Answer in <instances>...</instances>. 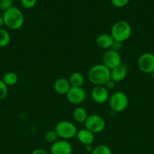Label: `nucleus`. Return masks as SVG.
Returning <instances> with one entry per match:
<instances>
[{"instance_id":"29","label":"nucleus","mask_w":154,"mask_h":154,"mask_svg":"<svg viewBox=\"0 0 154 154\" xmlns=\"http://www.w3.org/2000/svg\"><path fill=\"white\" fill-rule=\"evenodd\" d=\"M86 147V150H87L88 152H90V153H91L92 150H93L94 147H92L91 145H88V146H85Z\"/></svg>"},{"instance_id":"8","label":"nucleus","mask_w":154,"mask_h":154,"mask_svg":"<svg viewBox=\"0 0 154 154\" xmlns=\"http://www.w3.org/2000/svg\"><path fill=\"white\" fill-rule=\"evenodd\" d=\"M103 64L110 70L122 65V58L119 53L112 49L107 50L103 56Z\"/></svg>"},{"instance_id":"26","label":"nucleus","mask_w":154,"mask_h":154,"mask_svg":"<svg viewBox=\"0 0 154 154\" xmlns=\"http://www.w3.org/2000/svg\"><path fill=\"white\" fill-rule=\"evenodd\" d=\"M104 87H105L108 90H113V89H114L115 87H116V82H115V81H113L112 79H110L107 83H106V84L104 85Z\"/></svg>"},{"instance_id":"16","label":"nucleus","mask_w":154,"mask_h":154,"mask_svg":"<svg viewBox=\"0 0 154 154\" xmlns=\"http://www.w3.org/2000/svg\"><path fill=\"white\" fill-rule=\"evenodd\" d=\"M69 82L72 87H82L85 82L84 76L80 72H75L69 76Z\"/></svg>"},{"instance_id":"4","label":"nucleus","mask_w":154,"mask_h":154,"mask_svg":"<svg viewBox=\"0 0 154 154\" xmlns=\"http://www.w3.org/2000/svg\"><path fill=\"white\" fill-rule=\"evenodd\" d=\"M54 130L57 132L58 138L63 140H69L77 135V127L74 123L68 120H61L56 124Z\"/></svg>"},{"instance_id":"28","label":"nucleus","mask_w":154,"mask_h":154,"mask_svg":"<svg viewBox=\"0 0 154 154\" xmlns=\"http://www.w3.org/2000/svg\"><path fill=\"white\" fill-rule=\"evenodd\" d=\"M31 154H48V153L46 151V150H43V149L37 148V149H35V150L32 152Z\"/></svg>"},{"instance_id":"20","label":"nucleus","mask_w":154,"mask_h":154,"mask_svg":"<svg viewBox=\"0 0 154 154\" xmlns=\"http://www.w3.org/2000/svg\"><path fill=\"white\" fill-rule=\"evenodd\" d=\"M91 154H113L112 150L108 146L104 145V144H101L93 149Z\"/></svg>"},{"instance_id":"11","label":"nucleus","mask_w":154,"mask_h":154,"mask_svg":"<svg viewBox=\"0 0 154 154\" xmlns=\"http://www.w3.org/2000/svg\"><path fill=\"white\" fill-rule=\"evenodd\" d=\"M92 99L98 104H104L110 99L109 91L104 86H95L91 93Z\"/></svg>"},{"instance_id":"10","label":"nucleus","mask_w":154,"mask_h":154,"mask_svg":"<svg viewBox=\"0 0 154 154\" xmlns=\"http://www.w3.org/2000/svg\"><path fill=\"white\" fill-rule=\"evenodd\" d=\"M51 154H72V147L67 140H57L50 148Z\"/></svg>"},{"instance_id":"25","label":"nucleus","mask_w":154,"mask_h":154,"mask_svg":"<svg viewBox=\"0 0 154 154\" xmlns=\"http://www.w3.org/2000/svg\"><path fill=\"white\" fill-rule=\"evenodd\" d=\"M112 5L116 8H123L129 3L130 0H110Z\"/></svg>"},{"instance_id":"17","label":"nucleus","mask_w":154,"mask_h":154,"mask_svg":"<svg viewBox=\"0 0 154 154\" xmlns=\"http://www.w3.org/2000/svg\"><path fill=\"white\" fill-rule=\"evenodd\" d=\"M72 116H73V119L75 120V121L79 123H85L88 117L86 110L82 107L75 108L74 110Z\"/></svg>"},{"instance_id":"19","label":"nucleus","mask_w":154,"mask_h":154,"mask_svg":"<svg viewBox=\"0 0 154 154\" xmlns=\"http://www.w3.org/2000/svg\"><path fill=\"white\" fill-rule=\"evenodd\" d=\"M11 42V36L8 32L4 29H0V48L6 47Z\"/></svg>"},{"instance_id":"32","label":"nucleus","mask_w":154,"mask_h":154,"mask_svg":"<svg viewBox=\"0 0 154 154\" xmlns=\"http://www.w3.org/2000/svg\"><path fill=\"white\" fill-rule=\"evenodd\" d=\"M90 154H91V153H90Z\"/></svg>"},{"instance_id":"31","label":"nucleus","mask_w":154,"mask_h":154,"mask_svg":"<svg viewBox=\"0 0 154 154\" xmlns=\"http://www.w3.org/2000/svg\"><path fill=\"white\" fill-rule=\"evenodd\" d=\"M151 75H152V79L154 80V71H153V72H152V73H151Z\"/></svg>"},{"instance_id":"13","label":"nucleus","mask_w":154,"mask_h":154,"mask_svg":"<svg viewBox=\"0 0 154 154\" xmlns=\"http://www.w3.org/2000/svg\"><path fill=\"white\" fill-rule=\"evenodd\" d=\"M76 137L79 141L85 146L91 145L95 141V134L85 128L79 130L77 132Z\"/></svg>"},{"instance_id":"12","label":"nucleus","mask_w":154,"mask_h":154,"mask_svg":"<svg viewBox=\"0 0 154 154\" xmlns=\"http://www.w3.org/2000/svg\"><path fill=\"white\" fill-rule=\"evenodd\" d=\"M114 42V39L110 34L102 33L99 35L96 39V45L100 49L110 50L111 49L112 45Z\"/></svg>"},{"instance_id":"22","label":"nucleus","mask_w":154,"mask_h":154,"mask_svg":"<svg viewBox=\"0 0 154 154\" xmlns=\"http://www.w3.org/2000/svg\"><path fill=\"white\" fill-rule=\"evenodd\" d=\"M12 0H0V10L5 11L11 7H13Z\"/></svg>"},{"instance_id":"7","label":"nucleus","mask_w":154,"mask_h":154,"mask_svg":"<svg viewBox=\"0 0 154 154\" xmlns=\"http://www.w3.org/2000/svg\"><path fill=\"white\" fill-rule=\"evenodd\" d=\"M137 66L143 73H152L154 71V54L149 52L142 54L137 60Z\"/></svg>"},{"instance_id":"15","label":"nucleus","mask_w":154,"mask_h":154,"mask_svg":"<svg viewBox=\"0 0 154 154\" xmlns=\"http://www.w3.org/2000/svg\"><path fill=\"white\" fill-rule=\"evenodd\" d=\"M70 88L71 85L69 82V80L63 78L57 79L54 84V90L56 93L60 95H66Z\"/></svg>"},{"instance_id":"2","label":"nucleus","mask_w":154,"mask_h":154,"mask_svg":"<svg viewBox=\"0 0 154 154\" xmlns=\"http://www.w3.org/2000/svg\"><path fill=\"white\" fill-rule=\"evenodd\" d=\"M89 81L95 86H104L110 79V70L104 64L92 66L88 73Z\"/></svg>"},{"instance_id":"14","label":"nucleus","mask_w":154,"mask_h":154,"mask_svg":"<svg viewBox=\"0 0 154 154\" xmlns=\"http://www.w3.org/2000/svg\"><path fill=\"white\" fill-rule=\"evenodd\" d=\"M128 70L125 66H117L115 69L110 70V79L113 80L115 82H121L126 78Z\"/></svg>"},{"instance_id":"18","label":"nucleus","mask_w":154,"mask_h":154,"mask_svg":"<svg viewBox=\"0 0 154 154\" xmlns=\"http://www.w3.org/2000/svg\"><path fill=\"white\" fill-rule=\"evenodd\" d=\"M2 80L7 86H14L18 82V76L14 72H8L5 74Z\"/></svg>"},{"instance_id":"3","label":"nucleus","mask_w":154,"mask_h":154,"mask_svg":"<svg viewBox=\"0 0 154 154\" xmlns=\"http://www.w3.org/2000/svg\"><path fill=\"white\" fill-rule=\"evenodd\" d=\"M132 28L130 23L125 20H119L112 26L110 35L114 41L123 42L128 40L131 35Z\"/></svg>"},{"instance_id":"23","label":"nucleus","mask_w":154,"mask_h":154,"mask_svg":"<svg viewBox=\"0 0 154 154\" xmlns=\"http://www.w3.org/2000/svg\"><path fill=\"white\" fill-rule=\"evenodd\" d=\"M8 95V86L0 79V100L5 99Z\"/></svg>"},{"instance_id":"5","label":"nucleus","mask_w":154,"mask_h":154,"mask_svg":"<svg viewBox=\"0 0 154 154\" xmlns=\"http://www.w3.org/2000/svg\"><path fill=\"white\" fill-rule=\"evenodd\" d=\"M109 105L110 108L115 112H122L128 107V98L123 92H115L110 96Z\"/></svg>"},{"instance_id":"24","label":"nucleus","mask_w":154,"mask_h":154,"mask_svg":"<svg viewBox=\"0 0 154 154\" xmlns=\"http://www.w3.org/2000/svg\"><path fill=\"white\" fill-rule=\"evenodd\" d=\"M37 0H21V5L24 8L30 9L33 8L36 6Z\"/></svg>"},{"instance_id":"6","label":"nucleus","mask_w":154,"mask_h":154,"mask_svg":"<svg viewBox=\"0 0 154 154\" xmlns=\"http://www.w3.org/2000/svg\"><path fill=\"white\" fill-rule=\"evenodd\" d=\"M85 127L94 134L101 133L105 129L106 122L101 116L91 114L85 122Z\"/></svg>"},{"instance_id":"30","label":"nucleus","mask_w":154,"mask_h":154,"mask_svg":"<svg viewBox=\"0 0 154 154\" xmlns=\"http://www.w3.org/2000/svg\"><path fill=\"white\" fill-rule=\"evenodd\" d=\"M4 25V21H3V17L2 16L0 15V29H2V26Z\"/></svg>"},{"instance_id":"1","label":"nucleus","mask_w":154,"mask_h":154,"mask_svg":"<svg viewBox=\"0 0 154 154\" xmlns=\"http://www.w3.org/2000/svg\"><path fill=\"white\" fill-rule=\"evenodd\" d=\"M2 17L4 25L9 29L18 30L24 25V17L23 12L21 9L15 6L3 12Z\"/></svg>"},{"instance_id":"21","label":"nucleus","mask_w":154,"mask_h":154,"mask_svg":"<svg viewBox=\"0 0 154 154\" xmlns=\"http://www.w3.org/2000/svg\"><path fill=\"white\" fill-rule=\"evenodd\" d=\"M57 138H58V135L54 129L48 131L45 135V141L48 143H51V144H53L56 141H57Z\"/></svg>"},{"instance_id":"9","label":"nucleus","mask_w":154,"mask_h":154,"mask_svg":"<svg viewBox=\"0 0 154 154\" xmlns=\"http://www.w3.org/2000/svg\"><path fill=\"white\" fill-rule=\"evenodd\" d=\"M69 103L72 105H80L85 101L87 93L85 90L82 87H72L66 95Z\"/></svg>"},{"instance_id":"27","label":"nucleus","mask_w":154,"mask_h":154,"mask_svg":"<svg viewBox=\"0 0 154 154\" xmlns=\"http://www.w3.org/2000/svg\"><path fill=\"white\" fill-rule=\"evenodd\" d=\"M122 42L114 41L113 45H112L111 49L113 50V51H118V52H119V51L121 49V48H122Z\"/></svg>"}]
</instances>
